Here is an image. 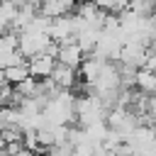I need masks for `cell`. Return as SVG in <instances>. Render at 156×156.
I'll list each match as a JSON object with an SVG mask.
<instances>
[{
	"instance_id": "obj_1",
	"label": "cell",
	"mask_w": 156,
	"mask_h": 156,
	"mask_svg": "<svg viewBox=\"0 0 156 156\" xmlns=\"http://www.w3.org/2000/svg\"><path fill=\"white\" fill-rule=\"evenodd\" d=\"M83 58H85V54L78 49V44H76V41H71V44H61V46H58L56 63H61V66H66V68L78 71V66L83 63Z\"/></svg>"
},
{
	"instance_id": "obj_2",
	"label": "cell",
	"mask_w": 156,
	"mask_h": 156,
	"mask_svg": "<svg viewBox=\"0 0 156 156\" xmlns=\"http://www.w3.org/2000/svg\"><path fill=\"white\" fill-rule=\"evenodd\" d=\"M51 80H54V85L58 88V90H76L78 88V71H73V68H66V66H61V63H56L54 66V71H51Z\"/></svg>"
},
{
	"instance_id": "obj_3",
	"label": "cell",
	"mask_w": 156,
	"mask_h": 156,
	"mask_svg": "<svg viewBox=\"0 0 156 156\" xmlns=\"http://www.w3.org/2000/svg\"><path fill=\"white\" fill-rule=\"evenodd\" d=\"M54 66H56V61L49 58V56H44V54H41V56H34V58L27 61L29 78H34V80H46V78H51Z\"/></svg>"
},
{
	"instance_id": "obj_4",
	"label": "cell",
	"mask_w": 156,
	"mask_h": 156,
	"mask_svg": "<svg viewBox=\"0 0 156 156\" xmlns=\"http://www.w3.org/2000/svg\"><path fill=\"white\" fill-rule=\"evenodd\" d=\"M134 90L139 95H146V98H154L156 95V73H149L144 68H139L134 73Z\"/></svg>"
},
{
	"instance_id": "obj_5",
	"label": "cell",
	"mask_w": 156,
	"mask_h": 156,
	"mask_svg": "<svg viewBox=\"0 0 156 156\" xmlns=\"http://www.w3.org/2000/svg\"><path fill=\"white\" fill-rule=\"evenodd\" d=\"M5 73V80H7V85H20L24 78H29V71H27V61H22V63H17V66H10V68H5L2 71Z\"/></svg>"
},
{
	"instance_id": "obj_6",
	"label": "cell",
	"mask_w": 156,
	"mask_h": 156,
	"mask_svg": "<svg viewBox=\"0 0 156 156\" xmlns=\"http://www.w3.org/2000/svg\"><path fill=\"white\" fill-rule=\"evenodd\" d=\"M17 10H20V5H15V2H0V22L7 24V32H10V24L17 15Z\"/></svg>"
},
{
	"instance_id": "obj_7",
	"label": "cell",
	"mask_w": 156,
	"mask_h": 156,
	"mask_svg": "<svg viewBox=\"0 0 156 156\" xmlns=\"http://www.w3.org/2000/svg\"><path fill=\"white\" fill-rule=\"evenodd\" d=\"M144 71H149V73H156V54L154 51H149L146 54V58H144V66H141Z\"/></svg>"
},
{
	"instance_id": "obj_8",
	"label": "cell",
	"mask_w": 156,
	"mask_h": 156,
	"mask_svg": "<svg viewBox=\"0 0 156 156\" xmlns=\"http://www.w3.org/2000/svg\"><path fill=\"white\" fill-rule=\"evenodd\" d=\"M5 85H7V80H5V73L0 71V88H5Z\"/></svg>"
}]
</instances>
